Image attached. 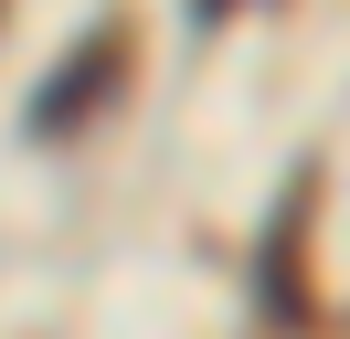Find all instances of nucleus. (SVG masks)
I'll return each instance as SVG.
<instances>
[{
  "mask_svg": "<svg viewBox=\"0 0 350 339\" xmlns=\"http://www.w3.org/2000/svg\"><path fill=\"white\" fill-rule=\"evenodd\" d=\"M223 11H234V0H191V21H202V32H213V21H223Z\"/></svg>",
  "mask_w": 350,
  "mask_h": 339,
  "instance_id": "obj_3",
  "label": "nucleus"
},
{
  "mask_svg": "<svg viewBox=\"0 0 350 339\" xmlns=\"http://www.w3.org/2000/svg\"><path fill=\"white\" fill-rule=\"evenodd\" d=\"M128 74H138V32H128V21H85L75 53L53 64V85L32 96V138H85V127L117 106Z\"/></svg>",
  "mask_w": 350,
  "mask_h": 339,
  "instance_id": "obj_1",
  "label": "nucleus"
},
{
  "mask_svg": "<svg viewBox=\"0 0 350 339\" xmlns=\"http://www.w3.org/2000/svg\"><path fill=\"white\" fill-rule=\"evenodd\" d=\"M308 212H319V170H297V191L276 202L265 254H255V297H265L276 329H308V318H319V297H308Z\"/></svg>",
  "mask_w": 350,
  "mask_h": 339,
  "instance_id": "obj_2",
  "label": "nucleus"
},
{
  "mask_svg": "<svg viewBox=\"0 0 350 339\" xmlns=\"http://www.w3.org/2000/svg\"><path fill=\"white\" fill-rule=\"evenodd\" d=\"M0 11H11V0H0Z\"/></svg>",
  "mask_w": 350,
  "mask_h": 339,
  "instance_id": "obj_4",
  "label": "nucleus"
}]
</instances>
